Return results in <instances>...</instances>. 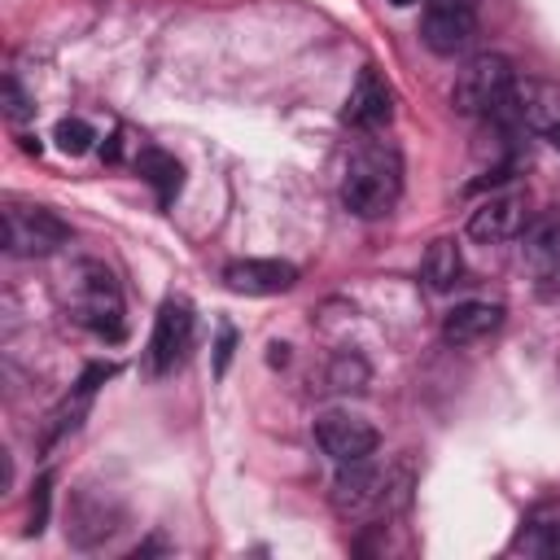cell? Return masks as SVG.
<instances>
[{
  "instance_id": "obj_13",
  "label": "cell",
  "mask_w": 560,
  "mask_h": 560,
  "mask_svg": "<svg viewBox=\"0 0 560 560\" xmlns=\"http://www.w3.org/2000/svg\"><path fill=\"white\" fill-rule=\"evenodd\" d=\"M499 324H503V306H499V302L468 298V302H455V306L442 315V337H446L451 346H468V341L490 337Z\"/></svg>"
},
{
  "instance_id": "obj_23",
  "label": "cell",
  "mask_w": 560,
  "mask_h": 560,
  "mask_svg": "<svg viewBox=\"0 0 560 560\" xmlns=\"http://www.w3.org/2000/svg\"><path fill=\"white\" fill-rule=\"evenodd\" d=\"M542 136H547V140H551V149H556V153H560V122H551V127H547V131H542Z\"/></svg>"
},
{
  "instance_id": "obj_24",
  "label": "cell",
  "mask_w": 560,
  "mask_h": 560,
  "mask_svg": "<svg viewBox=\"0 0 560 560\" xmlns=\"http://www.w3.org/2000/svg\"><path fill=\"white\" fill-rule=\"evenodd\" d=\"M284 350H289V346H271V354H267V359H271V363H284V359H289Z\"/></svg>"
},
{
  "instance_id": "obj_18",
  "label": "cell",
  "mask_w": 560,
  "mask_h": 560,
  "mask_svg": "<svg viewBox=\"0 0 560 560\" xmlns=\"http://www.w3.org/2000/svg\"><path fill=\"white\" fill-rule=\"evenodd\" d=\"M328 385H332L337 394H359V389L368 385V363H363L359 354L341 350V354L332 359V368H328Z\"/></svg>"
},
{
  "instance_id": "obj_15",
  "label": "cell",
  "mask_w": 560,
  "mask_h": 560,
  "mask_svg": "<svg viewBox=\"0 0 560 560\" xmlns=\"http://www.w3.org/2000/svg\"><path fill=\"white\" fill-rule=\"evenodd\" d=\"M521 249H525V262L534 271H560V206L542 210L538 219L525 223L521 232Z\"/></svg>"
},
{
  "instance_id": "obj_3",
  "label": "cell",
  "mask_w": 560,
  "mask_h": 560,
  "mask_svg": "<svg viewBox=\"0 0 560 560\" xmlns=\"http://www.w3.org/2000/svg\"><path fill=\"white\" fill-rule=\"evenodd\" d=\"M402 503H407V472H389L368 459L341 464V472L332 481V508L346 521H363L372 512H389Z\"/></svg>"
},
{
  "instance_id": "obj_7",
  "label": "cell",
  "mask_w": 560,
  "mask_h": 560,
  "mask_svg": "<svg viewBox=\"0 0 560 560\" xmlns=\"http://www.w3.org/2000/svg\"><path fill=\"white\" fill-rule=\"evenodd\" d=\"M315 442L328 459L337 464H359V459H372L376 446H381V433L363 420V416H350V411H324L315 416Z\"/></svg>"
},
{
  "instance_id": "obj_2",
  "label": "cell",
  "mask_w": 560,
  "mask_h": 560,
  "mask_svg": "<svg viewBox=\"0 0 560 560\" xmlns=\"http://www.w3.org/2000/svg\"><path fill=\"white\" fill-rule=\"evenodd\" d=\"M66 311L79 328L105 337V341H118L127 332V319H122V289L114 280V271L96 258H83L66 271Z\"/></svg>"
},
{
  "instance_id": "obj_22",
  "label": "cell",
  "mask_w": 560,
  "mask_h": 560,
  "mask_svg": "<svg viewBox=\"0 0 560 560\" xmlns=\"http://www.w3.org/2000/svg\"><path fill=\"white\" fill-rule=\"evenodd\" d=\"M232 341H236V332H232V328H223V332H219V350H214V372H223V368H228V359H232Z\"/></svg>"
},
{
  "instance_id": "obj_9",
  "label": "cell",
  "mask_w": 560,
  "mask_h": 560,
  "mask_svg": "<svg viewBox=\"0 0 560 560\" xmlns=\"http://www.w3.org/2000/svg\"><path fill=\"white\" fill-rule=\"evenodd\" d=\"M341 118L354 131H381V127H389V118H394V92H389V83L381 79L376 66H363L359 70V79H354V88L346 96Z\"/></svg>"
},
{
  "instance_id": "obj_14",
  "label": "cell",
  "mask_w": 560,
  "mask_h": 560,
  "mask_svg": "<svg viewBox=\"0 0 560 560\" xmlns=\"http://www.w3.org/2000/svg\"><path fill=\"white\" fill-rule=\"evenodd\" d=\"M512 551H525V556H538V560L560 556V503H538L521 521V529L512 538Z\"/></svg>"
},
{
  "instance_id": "obj_5",
  "label": "cell",
  "mask_w": 560,
  "mask_h": 560,
  "mask_svg": "<svg viewBox=\"0 0 560 560\" xmlns=\"http://www.w3.org/2000/svg\"><path fill=\"white\" fill-rule=\"evenodd\" d=\"M516 83V70L503 52H481L472 57L459 74H455V88H451V109L464 114V118H481V114H494L503 105V96L512 92Z\"/></svg>"
},
{
  "instance_id": "obj_21",
  "label": "cell",
  "mask_w": 560,
  "mask_h": 560,
  "mask_svg": "<svg viewBox=\"0 0 560 560\" xmlns=\"http://www.w3.org/2000/svg\"><path fill=\"white\" fill-rule=\"evenodd\" d=\"M48 486H52V477L44 472V477L35 481V499H31V529H26V534H44V525H48Z\"/></svg>"
},
{
  "instance_id": "obj_11",
  "label": "cell",
  "mask_w": 560,
  "mask_h": 560,
  "mask_svg": "<svg viewBox=\"0 0 560 560\" xmlns=\"http://www.w3.org/2000/svg\"><path fill=\"white\" fill-rule=\"evenodd\" d=\"M223 284L245 298H271L298 284V267L284 258H236L223 267Z\"/></svg>"
},
{
  "instance_id": "obj_25",
  "label": "cell",
  "mask_w": 560,
  "mask_h": 560,
  "mask_svg": "<svg viewBox=\"0 0 560 560\" xmlns=\"http://www.w3.org/2000/svg\"><path fill=\"white\" fill-rule=\"evenodd\" d=\"M438 4H468V9H477L481 0H438Z\"/></svg>"
},
{
  "instance_id": "obj_6",
  "label": "cell",
  "mask_w": 560,
  "mask_h": 560,
  "mask_svg": "<svg viewBox=\"0 0 560 560\" xmlns=\"http://www.w3.org/2000/svg\"><path fill=\"white\" fill-rule=\"evenodd\" d=\"M192 346V306L184 298H166L153 315V332H149V372L166 376L184 363Z\"/></svg>"
},
{
  "instance_id": "obj_4",
  "label": "cell",
  "mask_w": 560,
  "mask_h": 560,
  "mask_svg": "<svg viewBox=\"0 0 560 560\" xmlns=\"http://www.w3.org/2000/svg\"><path fill=\"white\" fill-rule=\"evenodd\" d=\"M0 223H4V249L13 258H44L52 249H61L70 241V223L48 210V206H35V201H4L0 210Z\"/></svg>"
},
{
  "instance_id": "obj_19",
  "label": "cell",
  "mask_w": 560,
  "mask_h": 560,
  "mask_svg": "<svg viewBox=\"0 0 560 560\" xmlns=\"http://www.w3.org/2000/svg\"><path fill=\"white\" fill-rule=\"evenodd\" d=\"M52 140H57V149H61V153L83 158V153L92 149V140H96V127H92L88 118H61V122H57V131H52Z\"/></svg>"
},
{
  "instance_id": "obj_16",
  "label": "cell",
  "mask_w": 560,
  "mask_h": 560,
  "mask_svg": "<svg viewBox=\"0 0 560 560\" xmlns=\"http://www.w3.org/2000/svg\"><path fill=\"white\" fill-rule=\"evenodd\" d=\"M136 171H140V179L158 192V206H171V201L179 197L184 166L175 162V153H166V149H158V144H140V153H136Z\"/></svg>"
},
{
  "instance_id": "obj_10",
  "label": "cell",
  "mask_w": 560,
  "mask_h": 560,
  "mask_svg": "<svg viewBox=\"0 0 560 560\" xmlns=\"http://www.w3.org/2000/svg\"><path fill=\"white\" fill-rule=\"evenodd\" d=\"M529 223V210H525V197L521 192H503V197H486L472 214H468V236L477 245H503V241H516Z\"/></svg>"
},
{
  "instance_id": "obj_8",
  "label": "cell",
  "mask_w": 560,
  "mask_h": 560,
  "mask_svg": "<svg viewBox=\"0 0 560 560\" xmlns=\"http://www.w3.org/2000/svg\"><path fill=\"white\" fill-rule=\"evenodd\" d=\"M420 39H424V48L438 52V57H459V52H468L472 39H477V9L429 0V9H424V18H420Z\"/></svg>"
},
{
  "instance_id": "obj_26",
  "label": "cell",
  "mask_w": 560,
  "mask_h": 560,
  "mask_svg": "<svg viewBox=\"0 0 560 560\" xmlns=\"http://www.w3.org/2000/svg\"><path fill=\"white\" fill-rule=\"evenodd\" d=\"M389 4H398V9H407V4H416V0H389Z\"/></svg>"
},
{
  "instance_id": "obj_17",
  "label": "cell",
  "mask_w": 560,
  "mask_h": 560,
  "mask_svg": "<svg viewBox=\"0 0 560 560\" xmlns=\"http://www.w3.org/2000/svg\"><path fill=\"white\" fill-rule=\"evenodd\" d=\"M459 276H464L459 245H455L451 236L429 241V249H424V258H420V280H424V289H433V293H451V289L459 284Z\"/></svg>"
},
{
  "instance_id": "obj_1",
  "label": "cell",
  "mask_w": 560,
  "mask_h": 560,
  "mask_svg": "<svg viewBox=\"0 0 560 560\" xmlns=\"http://www.w3.org/2000/svg\"><path fill=\"white\" fill-rule=\"evenodd\" d=\"M402 197V158L394 144H363L350 166H346V179H341V206L359 219H381L398 206Z\"/></svg>"
},
{
  "instance_id": "obj_12",
  "label": "cell",
  "mask_w": 560,
  "mask_h": 560,
  "mask_svg": "<svg viewBox=\"0 0 560 560\" xmlns=\"http://www.w3.org/2000/svg\"><path fill=\"white\" fill-rule=\"evenodd\" d=\"M109 376H114V363H92V368H88V372L74 381V394H70V398H61V407L48 416V429H44V451L83 424V416H88V407H92V398H96V385H101V381H109Z\"/></svg>"
},
{
  "instance_id": "obj_20",
  "label": "cell",
  "mask_w": 560,
  "mask_h": 560,
  "mask_svg": "<svg viewBox=\"0 0 560 560\" xmlns=\"http://www.w3.org/2000/svg\"><path fill=\"white\" fill-rule=\"evenodd\" d=\"M4 118L18 127V122H26V118H35V101L22 92V83L9 74L4 79Z\"/></svg>"
}]
</instances>
